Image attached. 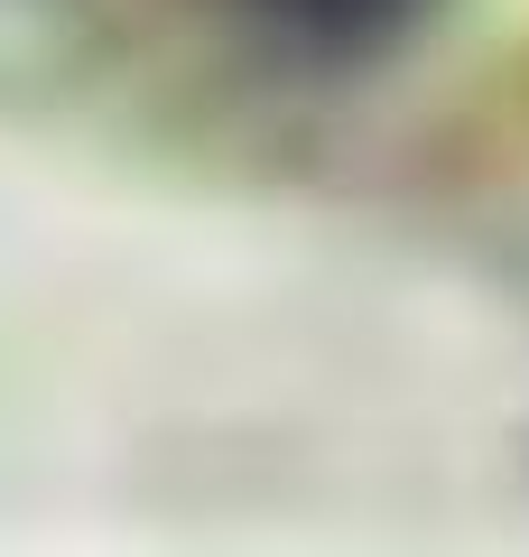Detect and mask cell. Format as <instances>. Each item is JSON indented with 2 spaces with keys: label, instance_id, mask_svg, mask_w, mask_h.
I'll list each match as a JSON object with an SVG mask.
<instances>
[{
  "label": "cell",
  "instance_id": "cell-1",
  "mask_svg": "<svg viewBox=\"0 0 529 557\" xmlns=\"http://www.w3.org/2000/svg\"><path fill=\"white\" fill-rule=\"evenodd\" d=\"M251 10L279 38L316 47V57H362V47L399 38V20H409L418 0H251Z\"/></svg>",
  "mask_w": 529,
  "mask_h": 557
}]
</instances>
